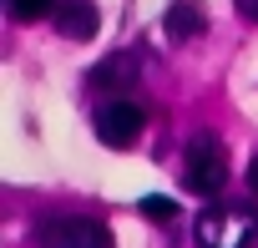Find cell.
Wrapping results in <instances>:
<instances>
[{"label": "cell", "instance_id": "6da1fadb", "mask_svg": "<svg viewBox=\"0 0 258 248\" xmlns=\"http://www.w3.org/2000/svg\"><path fill=\"white\" fill-rule=\"evenodd\" d=\"M198 248H248L258 238V208L248 203H213L198 228H192Z\"/></svg>", "mask_w": 258, "mask_h": 248}, {"label": "cell", "instance_id": "7a4b0ae2", "mask_svg": "<svg viewBox=\"0 0 258 248\" xmlns=\"http://www.w3.org/2000/svg\"><path fill=\"white\" fill-rule=\"evenodd\" d=\"M182 182H187L198 198H218V193H223V182H228V147H223L213 132H198V137L187 142Z\"/></svg>", "mask_w": 258, "mask_h": 248}, {"label": "cell", "instance_id": "3957f363", "mask_svg": "<svg viewBox=\"0 0 258 248\" xmlns=\"http://www.w3.org/2000/svg\"><path fill=\"white\" fill-rule=\"evenodd\" d=\"M36 248H111V228L101 218H81V213L46 218L36 228Z\"/></svg>", "mask_w": 258, "mask_h": 248}, {"label": "cell", "instance_id": "277c9868", "mask_svg": "<svg viewBox=\"0 0 258 248\" xmlns=\"http://www.w3.org/2000/svg\"><path fill=\"white\" fill-rule=\"evenodd\" d=\"M91 127H96V137L106 147H132L142 137V127H147V111L132 96H106L96 106V116H91Z\"/></svg>", "mask_w": 258, "mask_h": 248}, {"label": "cell", "instance_id": "5b68a950", "mask_svg": "<svg viewBox=\"0 0 258 248\" xmlns=\"http://www.w3.org/2000/svg\"><path fill=\"white\" fill-rule=\"evenodd\" d=\"M132 81H137V56H132V51H111V56L96 61L91 76H86V86H91L96 96H121Z\"/></svg>", "mask_w": 258, "mask_h": 248}, {"label": "cell", "instance_id": "8992f818", "mask_svg": "<svg viewBox=\"0 0 258 248\" xmlns=\"http://www.w3.org/2000/svg\"><path fill=\"white\" fill-rule=\"evenodd\" d=\"M51 21H56V31H61L66 41H91V36H96V26H101V16H96L91 0H61Z\"/></svg>", "mask_w": 258, "mask_h": 248}, {"label": "cell", "instance_id": "52a82bcc", "mask_svg": "<svg viewBox=\"0 0 258 248\" xmlns=\"http://www.w3.org/2000/svg\"><path fill=\"white\" fill-rule=\"evenodd\" d=\"M162 26H167V36H172V41H192V36H203V31H208V11L198 6V0H177V6L162 16Z\"/></svg>", "mask_w": 258, "mask_h": 248}, {"label": "cell", "instance_id": "ba28073f", "mask_svg": "<svg viewBox=\"0 0 258 248\" xmlns=\"http://www.w3.org/2000/svg\"><path fill=\"white\" fill-rule=\"evenodd\" d=\"M137 213H142V218H152V223H172V218H177V203L152 193V198H142V203H137Z\"/></svg>", "mask_w": 258, "mask_h": 248}, {"label": "cell", "instance_id": "9c48e42d", "mask_svg": "<svg viewBox=\"0 0 258 248\" xmlns=\"http://www.w3.org/2000/svg\"><path fill=\"white\" fill-rule=\"evenodd\" d=\"M61 0H11V16L16 21H41V16H56Z\"/></svg>", "mask_w": 258, "mask_h": 248}, {"label": "cell", "instance_id": "30bf717a", "mask_svg": "<svg viewBox=\"0 0 258 248\" xmlns=\"http://www.w3.org/2000/svg\"><path fill=\"white\" fill-rule=\"evenodd\" d=\"M233 6H238V16H243V21H253V26H258V0H233Z\"/></svg>", "mask_w": 258, "mask_h": 248}, {"label": "cell", "instance_id": "8fae6325", "mask_svg": "<svg viewBox=\"0 0 258 248\" xmlns=\"http://www.w3.org/2000/svg\"><path fill=\"white\" fill-rule=\"evenodd\" d=\"M248 188H253V193H258V157H253V162H248Z\"/></svg>", "mask_w": 258, "mask_h": 248}]
</instances>
